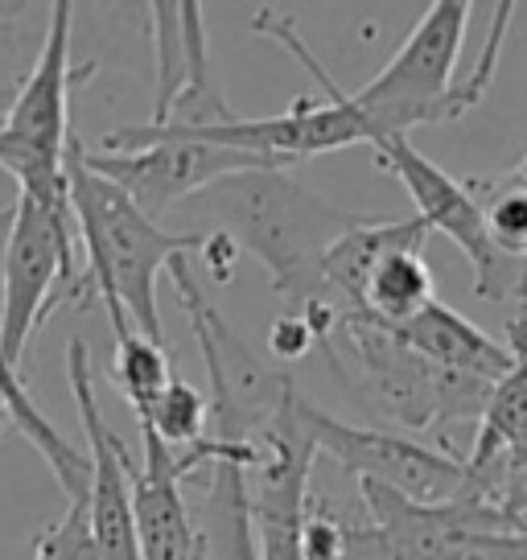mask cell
I'll return each mask as SVG.
<instances>
[{"label": "cell", "instance_id": "1", "mask_svg": "<svg viewBox=\"0 0 527 560\" xmlns=\"http://www.w3.org/2000/svg\"><path fill=\"white\" fill-rule=\"evenodd\" d=\"M67 198L87 252V289L99 293L112 330H137L149 342L165 347L157 280L174 260L202 252L207 235H177L153 223L128 194L87 170L79 140H71L67 149Z\"/></svg>", "mask_w": 527, "mask_h": 560}, {"label": "cell", "instance_id": "2", "mask_svg": "<svg viewBox=\"0 0 527 560\" xmlns=\"http://www.w3.org/2000/svg\"><path fill=\"white\" fill-rule=\"evenodd\" d=\"M470 9L475 4H466V0H437L412 25L405 46L387 58V67L367 88L347 91L354 112L371 128V137H408L421 124L461 120L466 112H475L482 104V95L494 79V67H499L503 42H507L515 4H507V0L494 4V25L487 46L478 54L475 70L466 79H457V54L466 42Z\"/></svg>", "mask_w": 527, "mask_h": 560}, {"label": "cell", "instance_id": "3", "mask_svg": "<svg viewBox=\"0 0 527 560\" xmlns=\"http://www.w3.org/2000/svg\"><path fill=\"white\" fill-rule=\"evenodd\" d=\"M235 252L244 247L268 268L272 289L297 314L317 301V264L359 214L321 202L284 170H244L190 198Z\"/></svg>", "mask_w": 527, "mask_h": 560}, {"label": "cell", "instance_id": "4", "mask_svg": "<svg viewBox=\"0 0 527 560\" xmlns=\"http://www.w3.org/2000/svg\"><path fill=\"white\" fill-rule=\"evenodd\" d=\"M74 4H50V30L34 70L25 74L0 116V170L13 177L37 207L71 214L67 198V149H71V88L79 70L71 62Z\"/></svg>", "mask_w": 527, "mask_h": 560}, {"label": "cell", "instance_id": "5", "mask_svg": "<svg viewBox=\"0 0 527 560\" xmlns=\"http://www.w3.org/2000/svg\"><path fill=\"white\" fill-rule=\"evenodd\" d=\"M67 293H83L71 214L37 207L34 198L17 194L0 256V363L13 375H21L34 330Z\"/></svg>", "mask_w": 527, "mask_h": 560}, {"label": "cell", "instance_id": "6", "mask_svg": "<svg viewBox=\"0 0 527 560\" xmlns=\"http://www.w3.org/2000/svg\"><path fill=\"white\" fill-rule=\"evenodd\" d=\"M338 330L347 334V347L354 350V359L363 368L359 375H363V387L371 392L375 408L396 424H405L412 433H433L445 424L482 417L491 384L424 363L405 342H396L387 330L359 322V317L338 322Z\"/></svg>", "mask_w": 527, "mask_h": 560}, {"label": "cell", "instance_id": "7", "mask_svg": "<svg viewBox=\"0 0 527 560\" xmlns=\"http://www.w3.org/2000/svg\"><path fill=\"white\" fill-rule=\"evenodd\" d=\"M83 161L87 170L128 194L153 223H161L174 207L190 202L194 194H202L223 177L244 174V170H272L247 153H231L202 140L149 137L141 124L107 132L99 149H83Z\"/></svg>", "mask_w": 527, "mask_h": 560}, {"label": "cell", "instance_id": "8", "mask_svg": "<svg viewBox=\"0 0 527 560\" xmlns=\"http://www.w3.org/2000/svg\"><path fill=\"white\" fill-rule=\"evenodd\" d=\"M301 424L314 441V454H326L359 482L396 490L412 503H449L466 494V462L429 441L359 429L309 400L301 404Z\"/></svg>", "mask_w": 527, "mask_h": 560}, {"label": "cell", "instance_id": "9", "mask_svg": "<svg viewBox=\"0 0 527 560\" xmlns=\"http://www.w3.org/2000/svg\"><path fill=\"white\" fill-rule=\"evenodd\" d=\"M371 149L387 174L400 177V186L408 190L424 228L441 231L445 240H454L461 247V256L475 268L478 298H507L515 272H511V260H503L487 240L482 210H478L475 194L466 190V182L445 174L437 161L424 158L408 137H371Z\"/></svg>", "mask_w": 527, "mask_h": 560}, {"label": "cell", "instance_id": "10", "mask_svg": "<svg viewBox=\"0 0 527 560\" xmlns=\"http://www.w3.org/2000/svg\"><path fill=\"white\" fill-rule=\"evenodd\" d=\"M67 380L79 404L83 438H87V515L104 560H141L137 520H132V454L120 433L107 424L95 380H91V347L83 338L67 342Z\"/></svg>", "mask_w": 527, "mask_h": 560}, {"label": "cell", "instance_id": "11", "mask_svg": "<svg viewBox=\"0 0 527 560\" xmlns=\"http://www.w3.org/2000/svg\"><path fill=\"white\" fill-rule=\"evenodd\" d=\"M391 338L405 342L412 354H421L424 363H433L441 371L454 375H470L482 384H499L515 363V350L507 342L491 338L487 330H478L466 314L449 310L445 301H429L421 314H412L408 322L391 326Z\"/></svg>", "mask_w": 527, "mask_h": 560}, {"label": "cell", "instance_id": "12", "mask_svg": "<svg viewBox=\"0 0 527 560\" xmlns=\"http://www.w3.org/2000/svg\"><path fill=\"white\" fill-rule=\"evenodd\" d=\"M429 301H433V268L424 260V244H405L391 247L384 260L371 268L354 317L379 326V330H391L412 314H421Z\"/></svg>", "mask_w": 527, "mask_h": 560}, {"label": "cell", "instance_id": "13", "mask_svg": "<svg viewBox=\"0 0 527 560\" xmlns=\"http://www.w3.org/2000/svg\"><path fill=\"white\" fill-rule=\"evenodd\" d=\"M4 223H9V210L0 214V228H4ZM0 404H4L9 420L17 424L21 438L30 441L37 454H42V462L54 470L58 487L67 490V499L87 494V454L74 450L71 441L50 424V417H42V408H37V404L30 400V392H25V380L13 375L4 363H0Z\"/></svg>", "mask_w": 527, "mask_h": 560}, {"label": "cell", "instance_id": "14", "mask_svg": "<svg viewBox=\"0 0 527 560\" xmlns=\"http://www.w3.org/2000/svg\"><path fill=\"white\" fill-rule=\"evenodd\" d=\"M137 424L144 433H153L161 445H169L174 454H181V450H194L198 441L207 438L211 408H207V396L198 387H190L186 380L174 375L157 392V400L149 404L144 412H137Z\"/></svg>", "mask_w": 527, "mask_h": 560}, {"label": "cell", "instance_id": "15", "mask_svg": "<svg viewBox=\"0 0 527 560\" xmlns=\"http://www.w3.org/2000/svg\"><path fill=\"white\" fill-rule=\"evenodd\" d=\"M466 190L482 210V228L494 252L511 264L527 260V194L499 177H470Z\"/></svg>", "mask_w": 527, "mask_h": 560}, {"label": "cell", "instance_id": "16", "mask_svg": "<svg viewBox=\"0 0 527 560\" xmlns=\"http://www.w3.org/2000/svg\"><path fill=\"white\" fill-rule=\"evenodd\" d=\"M112 380L124 392V400L132 404V412H144L149 404L157 400V392L174 380L169 354L165 347L149 342L144 334L124 330L116 334V363H112Z\"/></svg>", "mask_w": 527, "mask_h": 560}, {"label": "cell", "instance_id": "17", "mask_svg": "<svg viewBox=\"0 0 527 560\" xmlns=\"http://www.w3.org/2000/svg\"><path fill=\"white\" fill-rule=\"evenodd\" d=\"M34 560H104L99 544H95V532H91L87 494L71 499L67 515L37 536Z\"/></svg>", "mask_w": 527, "mask_h": 560}, {"label": "cell", "instance_id": "18", "mask_svg": "<svg viewBox=\"0 0 527 560\" xmlns=\"http://www.w3.org/2000/svg\"><path fill=\"white\" fill-rule=\"evenodd\" d=\"M347 527H351L347 515L309 503L301 520V560H338L347 548Z\"/></svg>", "mask_w": 527, "mask_h": 560}, {"label": "cell", "instance_id": "19", "mask_svg": "<svg viewBox=\"0 0 527 560\" xmlns=\"http://www.w3.org/2000/svg\"><path fill=\"white\" fill-rule=\"evenodd\" d=\"M445 560H527V532H482L457 544Z\"/></svg>", "mask_w": 527, "mask_h": 560}, {"label": "cell", "instance_id": "20", "mask_svg": "<svg viewBox=\"0 0 527 560\" xmlns=\"http://www.w3.org/2000/svg\"><path fill=\"white\" fill-rule=\"evenodd\" d=\"M314 342L317 338H314V330H309V322L301 314H293V310H284V314L272 322V330H268V350H272L281 363H297Z\"/></svg>", "mask_w": 527, "mask_h": 560}, {"label": "cell", "instance_id": "21", "mask_svg": "<svg viewBox=\"0 0 527 560\" xmlns=\"http://www.w3.org/2000/svg\"><path fill=\"white\" fill-rule=\"evenodd\" d=\"M338 560H391L387 557L384 540L375 536V527L367 524V515H354L351 527H347V548Z\"/></svg>", "mask_w": 527, "mask_h": 560}, {"label": "cell", "instance_id": "22", "mask_svg": "<svg viewBox=\"0 0 527 560\" xmlns=\"http://www.w3.org/2000/svg\"><path fill=\"white\" fill-rule=\"evenodd\" d=\"M499 182H507V186H519V190L527 194V153H524V161L519 165H511L507 174H494Z\"/></svg>", "mask_w": 527, "mask_h": 560}, {"label": "cell", "instance_id": "23", "mask_svg": "<svg viewBox=\"0 0 527 560\" xmlns=\"http://www.w3.org/2000/svg\"><path fill=\"white\" fill-rule=\"evenodd\" d=\"M13 420H9V412H4V404H0V438H4V429H9Z\"/></svg>", "mask_w": 527, "mask_h": 560}]
</instances>
